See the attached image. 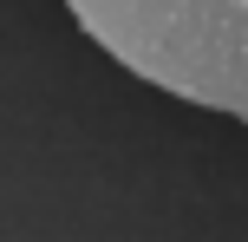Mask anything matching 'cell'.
Masks as SVG:
<instances>
[{
  "label": "cell",
  "mask_w": 248,
  "mask_h": 242,
  "mask_svg": "<svg viewBox=\"0 0 248 242\" xmlns=\"http://www.w3.org/2000/svg\"><path fill=\"white\" fill-rule=\"evenodd\" d=\"M72 20L144 85L248 118V0H65Z\"/></svg>",
  "instance_id": "obj_1"
}]
</instances>
